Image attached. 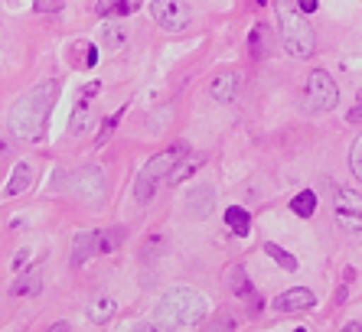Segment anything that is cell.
Returning a JSON list of instances; mask_svg holds the SVG:
<instances>
[{"label":"cell","instance_id":"6da1fadb","mask_svg":"<svg viewBox=\"0 0 362 332\" xmlns=\"http://www.w3.org/2000/svg\"><path fill=\"white\" fill-rule=\"evenodd\" d=\"M56 95H59V85L56 82H40L33 92H26L23 98L10 108L7 127L13 131L17 141H26V143L42 141L49 111H52V105H56Z\"/></svg>","mask_w":362,"mask_h":332},{"label":"cell","instance_id":"7a4b0ae2","mask_svg":"<svg viewBox=\"0 0 362 332\" xmlns=\"http://www.w3.org/2000/svg\"><path fill=\"white\" fill-rule=\"evenodd\" d=\"M206 313H209L206 293L193 290V287H170L157 303L153 319L160 326H199Z\"/></svg>","mask_w":362,"mask_h":332},{"label":"cell","instance_id":"3957f363","mask_svg":"<svg viewBox=\"0 0 362 332\" xmlns=\"http://www.w3.org/2000/svg\"><path fill=\"white\" fill-rule=\"evenodd\" d=\"M278 26H281V46L294 59H310L317 52V36L297 4L291 0H278Z\"/></svg>","mask_w":362,"mask_h":332},{"label":"cell","instance_id":"277c9868","mask_svg":"<svg viewBox=\"0 0 362 332\" xmlns=\"http://www.w3.org/2000/svg\"><path fill=\"white\" fill-rule=\"evenodd\" d=\"M189 157V143H173L170 150H163V153H157V157H151L147 163H144L141 176H137L134 183V196L141 206H147V202L157 196V186L160 183H170V173L180 166V160Z\"/></svg>","mask_w":362,"mask_h":332},{"label":"cell","instance_id":"5b68a950","mask_svg":"<svg viewBox=\"0 0 362 332\" xmlns=\"http://www.w3.org/2000/svg\"><path fill=\"white\" fill-rule=\"evenodd\" d=\"M339 101V88L333 82V75L327 69H313L307 78V95H303V111L307 114H327L337 108Z\"/></svg>","mask_w":362,"mask_h":332},{"label":"cell","instance_id":"8992f818","mask_svg":"<svg viewBox=\"0 0 362 332\" xmlns=\"http://www.w3.org/2000/svg\"><path fill=\"white\" fill-rule=\"evenodd\" d=\"M151 17L163 33H183L193 23V10L186 0H151Z\"/></svg>","mask_w":362,"mask_h":332},{"label":"cell","instance_id":"52a82bcc","mask_svg":"<svg viewBox=\"0 0 362 332\" xmlns=\"http://www.w3.org/2000/svg\"><path fill=\"white\" fill-rule=\"evenodd\" d=\"M62 186H69V189L76 192V196H82V199H88L95 206V202H105V176H101V170H95V166H85V170H78L72 179H66Z\"/></svg>","mask_w":362,"mask_h":332},{"label":"cell","instance_id":"ba28073f","mask_svg":"<svg viewBox=\"0 0 362 332\" xmlns=\"http://www.w3.org/2000/svg\"><path fill=\"white\" fill-rule=\"evenodd\" d=\"M98 92H101V85L98 82H92V85H85L82 92H78V101H76V111H72V124H69V134L72 137H82L88 127H92V121H95V111H92V101L98 98Z\"/></svg>","mask_w":362,"mask_h":332},{"label":"cell","instance_id":"9c48e42d","mask_svg":"<svg viewBox=\"0 0 362 332\" xmlns=\"http://www.w3.org/2000/svg\"><path fill=\"white\" fill-rule=\"evenodd\" d=\"M333 212L343 228H359L362 225V196L356 189H337L333 199Z\"/></svg>","mask_w":362,"mask_h":332},{"label":"cell","instance_id":"30bf717a","mask_svg":"<svg viewBox=\"0 0 362 332\" xmlns=\"http://www.w3.org/2000/svg\"><path fill=\"white\" fill-rule=\"evenodd\" d=\"M313 303H317V297H313L307 287H294V290H284L274 300V309H278V313H303V309H310Z\"/></svg>","mask_w":362,"mask_h":332},{"label":"cell","instance_id":"8fae6325","mask_svg":"<svg viewBox=\"0 0 362 332\" xmlns=\"http://www.w3.org/2000/svg\"><path fill=\"white\" fill-rule=\"evenodd\" d=\"M92 254H101V232H82V235H76V241H72V254H69L72 267L85 264V261L92 258Z\"/></svg>","mask_w":362,"mask_h":332},{"label":"cell","instance_id":"7c38bea8","mask_svg":"<svg viewBox=\"0 0 362 332\" xmlns=\"http://www.w3.org/2000/svg\"><path fill=\"white\" fill-rule=\"evenodd\" d=\"M30 186H33V166L17 163L13 173H10V179H7V186H4V196H7V199H17V196H23Z\"/></svg>","mask_w":362,"mask_h":332},{"label":"cell","instance_id":"4fadbf2b","mask_svg":"<svg viewBox=\"0 0 362 332\" xmlns=\"http://www.w3.org/2000/svg\"><path fill=\"white\" fill-rule=\"evenodd\" d=\"M209 92H212V98L219 101V105H232L235 95H238V75L235 72H219Z\"/></svg>","mask_w":362,"mask_h":332},{"label":"cell","instance_id":"5bb4252c","mask_svg":"<svg viewBox=\"0 0 362 332\" xmlns=\"http://www.w3.org/2000/svg\"><path fill=\"white\" fill-rule=\"evenodd\" d=\"M40 290H42V271H40V267L23 271V274L13 280V287H10V293H13V297H36Z\"/></svg>","mask_w":362,"mask_h":332},{"label":"cell","instance_id":"9a60e30c","mask_svg":"<svg viewBox=\"0 0 362 332\" xmlns=\"http://www.w3.org/2000/svg\"><path fill=\"white\" fill-rule=\"evenodd\" d=\"M226 287L235 293V297L255 300V287H252V280H248V274H245L242 264H232V267L226 271Z\"/></svg>","mask_w":362,"mask_h":332},{"label":"cell","instance_id":"2e32d148","mask_svg":"<svg viewBox=\"0 0 362 332\" xmlns=\"http://www.w3.org/2000/svg\"><path fill=\"white\" fill-rule=\"evenodd\" d=\"M248 49H252L255 59H268L271 56V49H274V36H271V30L264 23H258L252 33H248Z\"/></svg>","mask_w":362,"mask_h":332},{"label":"cell","instance_id":"e0dca14e","mask_svg":"<svg viewBox=\"0 0 362 332\" xmlns=\"http://www.w3.org/2000/svg\"><path fill=\"white\" fill-rule=\"evenodd\" d=\"M144 0H98L95 4V13L98 17H131Z\"/></svg>","mask_w":362,"mask_h":332},{"label":"cell","instance_id":"ac0fdd59","mask_svg":"<svg viewBox=\"0 0 362 332\" xmlns=\"http://www.w3.org/2000/svg\"><path fill=\"white\" fill-rule=\"evenodd\" d=\"M226 225H228V232L232 235L245 238V235L252 232V215H248L242 206H228L226 208Z\"/></svg>","mask_w":362,"mask_h":332},{"label":"cell","instance_id":"d6986e66","mask_svg":"<svg viewBox=\"0 0 362 332\" xmlns=\"http://www.w3.org/2000/svg\"><path fill=\"white\" fill-rule=\"evenodd\" d=\"M118 313V303H115V300L111 297H101V300H95L92 307H88V319H92V323H108L111 316Z\"/></svg>","mask_w":362,"mask_h":332},{"label":"cell","instance_id":"ffe728a7","mask_svg":"<svg viewBox=\"0 0 362 332\" xmlns=\"http://www.w3.org/2000/svg\"><path fill=\"white\" fill-rule=\"evenodd\" d=\"M291 208H294V215H300V218H310L313 212H317V196H313L310 189L297 192L294 199H291Z\"/></svg>","mask_w":362,"mask_h":332},{"label":"cell","instance_id":"44dd1931","mask_svg":"<svg viewBox=\"0 0 362 332\" xmlns=\"http://www.w3.org/2000/svg\"><path fill=\"white\" fill-rule=\"evenodd\" d=\"M189 215L199 218V215H209V208H212V189H196L193 196H189Z\"/></svg>","mask_w":362,"mask_h":332},{"label":"cell","instance_id":"7402d4cb","mask_svg":"<svg viewBox=\"0 0 362 332\" xmlns=\"http://www.w3.org/2000/svg\"><path fill=\"white\" fill-rule=\"evenodd\" d=\"M264 251H268V258L274 261V264H281V267H284V271H291V274H294V271H297V258H291V254H287V251L281 248V244H274V241H268V244H264Z\"/></svg>","mask_w":362,"mask_h":332},{"label":"cell","instance_id":"603a6c76","mask_svg":"<svg viewBox=\"0 0 362 332\" xmlns=\"http://www.w3.org/2000/svg\"><path fill=\"white\" fill-rule=\"evenodd\" d=\"M101 40H105V46H108V49H121V46H124V40H127V33H124V26H105V30H101Z\"/></svg>","mask_w":362,"mask_h":332},{"label":"cell","instance_id":"cb8c5ba5","mask_svg":"<svg viewBox=\"0 0 362 332\" xmlns=\"http://www.w3.org/2000/svg\"><path fill=\"white\" fill-rule=\"evenodd\" d=\"M349 170H353V176L362 183V134L353 141V147H349Z\"/></svg>","mask_w":362,"mask_h":332},{"label":"cell","instance_id":"d4e9b609","mask_svg":"<svg viewBox=\"0 0 362 332\" xmlns=\"http://www.w3.org/2000/svg\"><path fill=\"white\" fill-rule=\"evenodd\" d=\"M121 114H124V108H121V111H115V114H111L108 121H105V127H101V134H98V143H105V141H108V137H111V131H115V124H118V121H121Z\"/></svg>","mask_w":362,"mask_h":332},{"label":"cell","instance_id":"484cf974","mask_svg":"<svg viewBox=\"0 0 362 332\" xmlns=\"http://www.w3.org/2000/svg\"><path fill=\"white\" fill-rule=\"evenodd\" d=\"M36 13H59L62 10V0H33Z\"/></svg>","mask_w":362,"mask_h":332},{"label":"cell","instance_id":"4316f807","mask_svg":"<svg viewBox=\"0 0 362 332\" xmlns=\"http://www.w3.org/2000/svg\"><path fill=\"white\" fill-rule=\"evenodd\" d=\"M346 121H349V124H359V121H362V92H359V98H356L353 111L346 114Z\"/></svg>","mask_w":362,"mask_h":332},{"label":"cell","instance_id":"83f0119b","mask_svg":"<svg viewBox=\"0 0 362 332\" xmlns=\"http://www.w3.org/2000/svg\"><path fill=\"white\" fill-rule=\"evenodd\" d=\"M297 7H300V10H303V13H307V17H310L313 10L320 7V0H297Z\"/></svg>","mask_w":362,"mask_h":332},{"label":"cell","instance_id":"f1b7e54d","mask_svg":"<svg viewBox=\"0 0 362 332\" xmlns=\"http://www.w3.org/2000/svg\"><path fill=\"white\" fill-rule=\"evenodd\" d=\"M95 62H98V49H95V46H88V49H85V66L92 69Z\"/></svg>","mask_w":362,"mask_h":332},{"label":"cell","instance_id":"f546056e","mask_svg":"<svg viewBox=\"0 0 362 332\" xmlns=\"http://www.w3.org/2000/svg\"><path fill=\"white\" fill-rule=\"evenodd\" d=\"M26 258H30V254H26V248H23V251H20V254H17V261H13V267H17V271H20V264H23Z\"/></svg>","mask_w":362,"mask_h":332},{"label":"cell","instance_id":"4dcf8cb0","mask_svg":"<svg viewBox=\"0 0 362 332\" xmlns=\"http://www.w3.org/2000/svg\"><path fill=\"white\" fill-rule=\"evenodd\" d=\"M258 4H268V0H258Z\"/></svg>","mask_w":362,"mask_h":332}]
</instances>
